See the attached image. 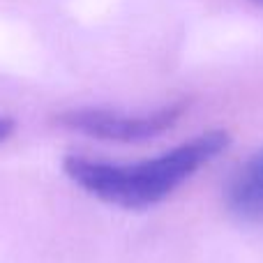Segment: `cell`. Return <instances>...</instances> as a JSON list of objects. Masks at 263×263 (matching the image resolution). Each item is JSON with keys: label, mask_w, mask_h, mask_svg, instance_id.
Here are the masks:
<instances>
[{"label": "cell", "mask_w": 263, "mask_h": 263, "mask_svg": "<svg viewBox=\"0 0 263 263\" xmlns=\"http://www.w3.org/2000/svg\"><path fill=\"white\" fill-rule=\"evenodd\" d=\"M229 208L242 219H263V148L233 176L227 192Z\"/></svg>", "instance_id": "obj_3"}, {"label": "cell", "mask_w": 263, "mask_h": 263, "mask_svg": "<svg viewBox=\"0 0 263 263\" xmlns=\"http://www.w3.org/2000/svg\"><path fill=\"white\" fill-rule=\"evenodd\" d=\"M14 127H16V123H14L12 118H7V116H0V143H3V141H7L9 136H12Z\"/></svg>", "instance_id": "obj_4"}, {"label": "cell", "mask_w": 263, "mask_h": 263, "mask_svg": "<svg viewBox=\"0 0 263 263\" xmlns=\"http://www.w3.org/2000/svg\"><path fill=\"white\" fill-rule=\"evenodd\" d=\"M229 141L231 136L227 132L213 129L143 162L118 164L69 155L63 168L69 180L95 199L118 208L141 210L164 201L201 166L227 150Z\"/></svg>", "instance_id": "obj_1"}, {"label": "cell", "mask_w": 263, "mask_h": 263, "mask_svg": "<svg viewBox=\"0 0 263 263\" xmlns=\"http://www.w3.org/2000/svg\"><path fill=\"white\" fill-rule=\"evenodd\" d=\"M185 109H187L185 102L166 104L155 111H143V114L83 106V109H72L60 114L58 123L67 129L92 136V139L139 143V141L155 139V136L164 134L166 129H171L182 118Z\"/></svg>", "instance_id": "obj_2"}, {"label": "cell", "mask_w": 263, "mask_h": 263, "mask_svg": "<svg viewBox=\"0 0 263 263\" xmlns=\"http://www.w3.org/2000/svg\"><path fill=\"white\" fill-rule=\"evenodd\" d=\"M254 3H259V5H263V0H254Z\"/></svg>", "instance_id": "obj_5"}]
</instances>
